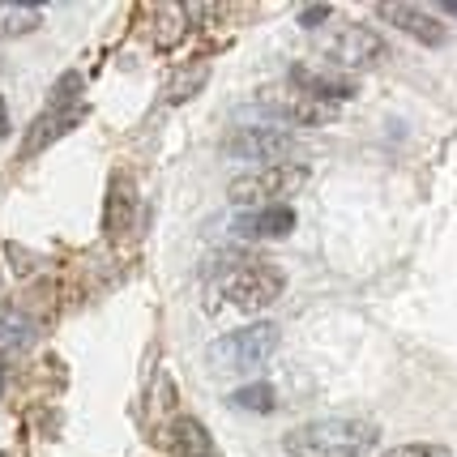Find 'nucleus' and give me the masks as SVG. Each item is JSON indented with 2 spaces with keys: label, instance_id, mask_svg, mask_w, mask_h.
Segmentation results:
<instances>
[{
  "label": "nucleus",
  "instance_id": "f257e3e1",
  "mask_svg": "<svg viewBox=\"0 0 457 457\" xmlns=\"http://www.w3.org/2000/svg\"><path fill=\"white\" fill-rule=\"evenodd\" d=\"M380 428L359 415H329L299 423L282 436V449L291 457H368L377 449Z\"/></svg>",
  "mask_w": 457,
  "mask_h": 457
},
{
  "label": "nucleus",
  "instance_id": "f03ea898",
  "mask_svg": "<svg viewBox=\"0 0 457 457\" xmlns=\"http://www.w3.org/2000/svg\"><path fill=\"white\" fill-rule=\"evenodd\" d=\"M278 351V325L274 320H253L236 334H227L210 346V363L219 368L222 377L231 372H257L265 359Z\"/></svg>",
  "mask_w": 457,
  "mask_h": 457
},
{
  "label": "nucleus",
  "instance_id": "7ed1b4c3",
  "mask_svg": "<svg viewBox=\"0 0 457 457\" xmlns=\"http://www.w3.org/2000/svg\"><path fill=\"white\" fill-rule=\"evenodd\" d=\"M308 184V167L303 162H274V167H253L248 176H236L227 197L236 205H282V197H291Z\"/></svg>",
  "mask_w": 457,
  "mask_h": 457
},
{
  "label": "nucleus",
  "instance_id": "20e7f679",
  "mask_svg": "<svg viewBox=\"0 0 457 457\" xmlns=\"http://www.w3.org/2000/svg\"><path fill=\"white\" fill-rule=\"evenodd\" d=\"M282 287H287V274L278 265H270V261H239V270H231L222 278V299L244 308V312H261V308H270L282 295Z\"/></svg>",
  "mask_w": 457,
  "mask_h": 457
},
{
  "label": "nucleus",
  "instance_id": "39448f33",
  "mask_svg": "<svg viewBox=\"0 0 457 457\" xmlns=\"http://www.w3.org/2000/svg\"><path fill=\"white\" fill-rule=\"evenodd\" d=\"M295 150V137L278 129V124H248V129H236L231 137L222 141V154L236 162H257V167H274L287 154Z\"/></svg>",
  "mask_w": 457,
  "mask_h": 457
},
{
  "label": "nucleus",
  "instance_id": "423d86ee",
  "mask_svg": "<svg viewBox=\"0 0 457 457\" xmlns=\"http://www.w3.org/2000/svg\"><path fill=\"white\" fill-rule=\"evenodd\" d=\"M253 112L265 120H278V129H317V124H329L338 116L334 103H320V99H308V95H261L253 103Z\"/></svg>",
  "mask_w": 457,
  "mask_h": 457
},
{
  "label": "nucleus",
  "instance_id": "0eeeda50",
  "mask_svg": "<svg viewBox=\"0 0 457 457\" xmlns=\"http://www.w3.org/2000/svg\"><path fill=\"white\" fill-rule=\"evenodd\" d=\"M320 52L342 69H372L385 60V39L368 26H342V30L320 39Z\"/></svg>",
  "mask_w": 457,
  "mask_h": 457
},
{
  "label": "nucleus",
  "instance_id": "6e6552de",
  "mask_svg": "<svg viewBox=\"0 0 457 457\" xmlns=\"http://www.w3.org/2000/svg\"><path fill=\"white\" fill-rule=\"evenodd\" d=\"M380 18L394 21L398 30H406L411 39L428 43V47H440V43L449 39V35H445V26L436 21V13H432V9H423V4H380Z\"/></svg>",
  "mask_w": 457,
  "mask_h": 457
},
{
  "label": "nucleus",
  "instance_id": "1a4fd4ad",
  "mask_svg": "<svg viewBox=\"0 0 457 457\" xmlns=\"http://www.w3.org/2000/svg\"><path fill=\"white\" fill-rule=\"evenodd\" d=\"M295 231V210L291 205H265L236 219V236L239 239H282Z\"/></svg>",
  "mask_w": 457,
  "mask_h": 457
},
{
  "label": "nucleus",
  "instance_id": "9d476101",
  "mask_svg": "<svg viewBox=\"0 0 457 457\" xmlns=\"http://www.w3.org/2000/svg\"><path fill=\"white\" fill-rule=\"evenodd\" d=\"M162 449L171 457H210L214 453V440H210V432L201 428L197 419L179 415V419H171V428L162 432Z\"/></svg>",
  "mask_w": 457,
  "mask_h": 457
},
{
  "label": "nucleus",
  "instance_id": "9b49d317",
  "mask_svg": "<svg viewBox=\"0 0 457 457\" xmlns=\"http://www.w3.org/2000/svg\"><path fill=\"white\" fill-rule=\"evenodd\" d=\"M133 214H137V188L129 179H112L107 188V210H103V231L112 239H120L129 227H133Z\"/></svg>",
  "mask_w": 457,
  "mask_h": 457
},
{
  "label": "nucleus",
  "instance_id": "f8f14e48",
  "mask_svg": "<svg viewBox=\"0 0 457 457\" xmlns=\"http://www.w3.org/2000/svg\"><path fill=\"white\" fill-rule=\"evenodd\" d=\"M205 81H210V60H188V64H179L176 73L167 78L162 103L167 107H184L188 99H197L201 90H205Z\"/></svg>",
  "mask_w": 457,
  "mask_h": 457
},
{
  "label": "nucleus",
  "instance_id": "ddd939ff",
  "mask_svg": "<svg viewBox=\"0 0 457 457\" xmlns=\"http://www.w3.org/2000/svg\"><path fill=\"white\" fill-rule=\"evenodd\" d=\"M291 86H299V95L320 99V103H334V107H338L342 99H351V95H355V81L325 78V73H312V69H303V64L291 69Z\"/></svg>",
  "mask_w": 457,
  "mask_h": 457
},
{
  "label": "nucleus",
  "instance_id": "4468645a",
  "mask_svg": "<svg viewBox=\"0 0 457 457\" xmlns=\"http://www.w3.org/2000/svg\"><path fill=\"white\" fill-rule=\"evenodd\" d=\"M81 124V107L78 112H64V116H56V112H43L35 124H30V133H26V141H21V159H35L43 145H52L56 137H64L69 129H78Z\"/></svg>",
  "mask_w": 457,
  "mask_h": 457
},
{
  "label": "nucleus",
  "instance_id": "2eb2a0df",
  "mask_svg": "<svg viewBox=\"0 0 457 457\" xmlns=\"http://www.w3.org/2000/svg\"><path fill=\"white\" fill-rule=\"evenodd\" d=\"M35 338V320L21 303H0V351H21Z\"/></svg>",
  "mask_w": 457,
  "mask_h": 457
},
{
  "label": "nucleus",
  "instance_id": "dca6fc26",
  "mask_svg": "<svg viewBox=\"0 0 457 457\" xmlns=\"http://www.w3.org/2000/svg\"><path fill=\"white\" fill-rule=\"evenodd\" d=\"M227 406H231V411H244V415H270V411L278 406V394H274V385L253 380V385L236 389V394L227 398Z\"/></svg>",
  "mask_w": 457,
  "mask_h": 457
},
{
  "label": "nucleus",
  "instance_id": "f3484780",
  "mask_svg": "<svg viewBox=\"0 0 457 457\" xmlns=\"http://www.w3.org/2000/svg\"><path fill=\"white\" fill-rule=\"evenodd\" d=\"M81 90H86V78H81L78 69L60 73L56 86H52V107H47V112H56V116H64V112H78Z\"/></svg>",
  "mask_w": 457,
  "mask_h": 457
},
{
  "label": "nucleus",
  "instance_id": "a211bd4d",
  "mask_svg": "<svg viewBox=\"0 0 457 457\" xmlns=\"http://www.w3.org/2000/svg\"><path fill=\"white\" fill-rule=\"evenodd\" d=\"M154 18H159V35H154V43H159V47H176L179 35L188 30V9H184V4H159Z\"/></svg>",
  "mask_w": 457,
  "mask_h": 457
},
{
  "label": "nucleus",
  "instance_id": "6ab92c4d",
  "mask_svg": "<svg viewBox=\"0 0 457 457\" xmlns=\"http://www.w3.org/2000/svg\"><path fill=\"white\" fill-rule=\"evenodd\" d=\"M43 13L35 4H0V35H30L39 30Z\"/></svg>",
  "mask_w": 457,
  "mask_h": 457
},
{
  "label": "nucleus",
  "instance_id": "aec40b11",
  "mask_svg": "<svg viewBox=\"0 0 457 457\" xmlns=\"http://www.w3.org/2000/svg\"><path fill=\"white\" fill-rule=\"evenodd\" d=\"M380 457H453L445 445H398V449H389V453H380Z\"/></svg>",
  "mask_w": 457,
  "mask_h": 457
},
{
  "label": "nucleus",
  "instance_id": "412c9836",
  "mask_svg": "<svg viewBox=\"0 0 457 457\" xmlns=\"http://www.w3.org/2000/svg\"><path fill=\"white\" fill-rule=\"evenodd\" d=\"M329 18H334L329 4H303V9H299V26H303V30H320Z\"/></svg>",
  "mask_w": 457,
  "mask_h": 457
},
{
  "label": "nucleus",
  "instance_id": "4be33fe9",
  "mask_svg": "<svg viewBox=\"0 0 457 457\" xmlns=\"http://www.w3.org/2000/svg\"><path fill=\"white\" fill-rule=\"evenodd\" d=\"M4 257L13 261V265H35V257L26 248H18V244H4Z\"/></svg>",
  "mask_w": 457,
  "mask_h": 457
},
{
  "label": "nucleus",
  "instance_id": "5701e85b",
  "mask_svg": "<svg viewBox=\"0 0 457 457\" xmlns=\"http://www.w3.org/2000/svg\"><path fill=\"white\" fill-rule=\"evenodd\" d=\"M9 137V103H4V95H0V141Z\"/></svg>",
  "mask_w": 457,
  "mask_h": 457
},
{
  "label": "nucleus",
  "instance_id": "b1692460",
  "mask_svg": "<svg viewBox=\"0 0 457 457\" xmlns=\"http://www.w3.org/2000/svg\"><path fill=\"white\" fill-rule=\"evenodd\" d=\"M440 9H445V13H453V18H457V0H445Z\"/></svg>",
  "mask_w": 457,
  "mask_h": 457
},
{
  "label": "nucleus",
  "instance_id": "393cba45",
  "mask_svg": "<svg viewBox=\"0 0 457 457\" xmlns=\"http://www.w3.org/2000/svg\"><path fill=\"white\" fill-rule=\"evenodd\" d=\"M0 394H4V368H0Z\"/></svg>",
  "mask_w": 457,
  "mask_h": 457
},
{
  "label": "nucleus",
  "instance_id": "a878e982",
  "mask_svg": "<svg viewBox=\"0 0 457 457\" xmlns=\"http://www.w3.org/2000/svg\"><path fill=\"white\" fill-rule=\"evenodd\" d=\"M0 457H9V453H0Z\"/></svg>",
  "mask_w": 457,
  "mask_h": 457
}]
</instances>
